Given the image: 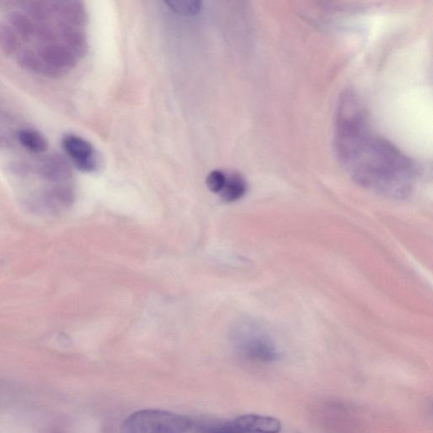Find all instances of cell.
<instances>
[{
    "label": "cell",
    "instance_id": "cell-14",
    "mask_svg": "<svg viewBox=\"0 0 433 433\" xmlns=\"http://www.w3.org/2000/svg\"><path fill=\"white\" fill-rule=\"evenodd\" d=\"M18 46L17 34L13 28L6 23L0 24V49L6 55H11L17 51Z\"/></svg>",
    "mask_w": 433,
    "mask_h": 433
},
{
    "label": "cell",
    "instance_id": "cell-2",
    "mask_svg": "<svg viewBox=\"0 0 433 433\" xmlns=\"http://www.w3.org/2000/svg\"><path fill=\"white\" fill-rule=\"evenodd\" d=\"M234 342L240 355L252 362L271 363L279 358L274 340L259 324H240L235 330Z\"/></svg>",
    "mask_w": 433,
    "mask_h": 433
},
{
    "label": "cell",
    "instance_id": "cell-18",
    "mask_svg": "<svg viewBox=\"0 0 433 433\" xmlns=\"http://www.w3.org/2000/svg\"><path fill=\"white\" fill-rule=\"evenodd\" d=\"M35 35H37L39 40H41L44 44L54 43V31L50 26H47L46 24H41V25L36 26Z\"/></svg>",
    "mask_w": 433,
    "mask_h": 433
},
{
    "label": "cell",
    "instance_id": "cell-5",
    "mask_svg": "<svg viewBox=\"0 0 433 433\" xmlns=\"http://www.w3.org/2000/svg\"><path fill=\"white\" fill-rule=\"evenodd\" d=\"M231 427L243 433H279L282 423L275 417L247 414L237 417Z\"/></svg>",
    "mask_w": 433,
    "mask_h": 433
},
{
    "label": "cell",
    "instance_id": "cell-15",
    "mask_svg": "<svg viewBox=\"0 0 433 433\" xmlns=\"http://www.w3.org/2000/svg\"><path fill=\"white\" fill-rule=\"evenodd\" d=\"M172 10L184 15H194L202 10L203 3L196 0H173L166 2Z\"/></svg>",
    "mask_w": 433,
    "mask_h": 433
},
{
    "label": "cell",
    "instance_id": "cell-1",
    "mask_svg": "<svg viewBox=\"0 0 433 433\" xmlns=\"http://www.w3.org/2000/svg\"><path fill=\"white\" fill-rule=\"evenodd\" d=\"M335 148L343 170L365 189L392 199L406 198L414 189L418 166L372 129L352 91H344L336 108Z\"/></svg>",
    "mask_w": 433,
    "mask_h": 433
},
{
    "label": "cell",
    "instance_id": "cell-12",
    "mask_svg": "<svg viewBox=\"0 0 433 433\" xmlns=\"http://www.w3.org/2000/svg\"><path fill=\"white\" fill-rule=\"evenodd\" d=\"M18 139L24 147L36 154L45 152L49 147L47 140L35 131L22 130L19 132Z\"/></svg>",
    "mask_w": 433,
    "mask_h": 433
},
{
    "label": "cell",
    "instance_id": "cell-4",
    "mask_svg": "<svg viewBox=\"0 0 433 433\" xmlns=\"http://www.w3.org/2000/svg\"><path fill=\"white\" fill-rule=\"evenodd\" d=\"M62 145L78 170L83 172L97 170L98 156L90 142L78 135H66L62 140Z\"/></svg>",
    "mask_w": 433,
    "mask_h": 433
},
{
    "label": "cell",
    "instance_id": "cell-17",
    "mask_svg": "<svg viewBox=\"0 0 433 433\" xmlns=\"http://www.w3.org/2000/svg\"><path fill=\"white\" fill-rule=\"evenodd\" d=\"M226 182V175L222 171L214 170L208 175L207 186L208 189L214 193H220L222 191Z\"/></svg>",
    "mask_w": 433,
    "mask_h": 433
},
{
    "label": "cell",
    "instance_id": "cell-11",
    "mask_svg": "<svg viewBox=\"0 0 433 433\" xmlns=\"http://www.w3.org/2000/svg\"><path fill=\"white\" fill-rule=\"evenodd\" d=\"M247 184L242 175L232 173L226 176V184L220 194L226 203H233L242 198L247 193Z\"/></svg>",
    "mask_w": 433,
    "mask_h": 433
},
{
    "label": "cell",
    "instance_id": "cell-6",
    "mask_svg": "<svg viewBox=\"0 0 433 433\" xmlns=\"http://www.w3.org/2000/svg\"><path fill=\"white\" fill-rule=\"evenodd\" d=\"M38 54L47 66L61 74L72 69L76 64L75 56L61 44L55 43L44 44Z\"/></svg>",
    "mask_w": 433,
    "mask_h": 433
},
{
    "label": "cell",
    "instance_id": "cell-8",
    "mask_svg": "<svg viewBox=\"0 0 433 433\" xmlns=\"http://www.w3.org/2000/svg\"><path fill=\"white\" fill-rule=\"evenodd\" d=\"M53 11L58 13L64 22L68 25L81 27L87 20L85 8L78 1H61L51 3Z\"/></svg>",
    "mask_w": 433,
    "mask_h": 433
},
{
    "label": "cell",
    "instance_id": "cell-10",
    "mask_svg": "<svg viewBox=\"0 0 433 433\" xmlns=\"http://www.w3.org/2000/svg\"><path fill=\"white\" fill-rule=\"evenodd\" d=\"M59 34L66 47L69 50L75 57H82L87 53V44L85 35L78 27L68 25L63 23L59 27Z\"/></svg>",
    "mask_w": 433,
    "mask_h": 433
},
{
    "label": "cell",
    "instance_id": "cell-16",
    "mask_svg": "<svg viewBox=\"0 0 433 433\" xmlns=\"http://www.w3.org/2000/svg\"><path fill=\"white\" fill-rule=\"evenodd\" d=\"M27 13L38 22H45L49 19L53 9L51 3L33 1L27 3Z\"/></svg>",
    "mask_w": 433,
    "mask_h": 433
},
{
    "label": "cell",
    "instance_id": "cell-13",
    "mask_svg": "<svg viewBox=\"0 0 433 433\" xmlns=\"http://www.w3.org/2000/svg\"><path fill=\"white\" fill-rule=\"evenodd\" d=\"M10 27L15 34L25 40L33 38L36 33V26L31 20L25 14L14 12L10 17Z\"/></svg>",
    "mask_w": 433,
    "mask_h": 433
},
{
    "label": "cell",
    "instance_id": "cell-3",
    "mask_svg": "<svg viewBox=\"0 0 433 433\" xmlns=\"http://www.w3.org/2000/svg\"><path fill=\"white\" fill-rule=\"evenodd\" d=\"M191 424L186 416L149 409L128 417L123 425V433H186Z\"/></svg>",
    "mask_w": 433,
    "mask_h": 433
},
{
    "label": "cell",
    "instance_id": "cell-7",
    "mask_svg": "<svg viewBox=\"0 0 433 433\" xmlns=\"http://www.w3.org/2000/svg\"><path fill=\"white\" fill-rule=\"evenodd\" d=\"M42 177L53 182H64L71 178L70 163L61 155L53 154L47 157L39 168Z\"/></svg>",
    "mask_w": 433,
    "mask_h": 433
},
{
    "label": "cell",
    "instance_id": "cell-9",
    "mask_svg": "<svg viewBox=\"0 0 433 433\" xmlns=\"http://www.w3.org/2000/svg\"><path fill=\"white\" fill-rule=\"evenodd\" d=\"M17 63L22 69L35 73L47 76V78H56L62 74L47 66L43 61L39 54L34 51L24 50L18 55Z\"/></svg>",
    "mask_w": 433,
    "mask_h": 433
}]
</instances>
